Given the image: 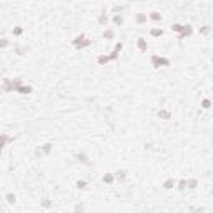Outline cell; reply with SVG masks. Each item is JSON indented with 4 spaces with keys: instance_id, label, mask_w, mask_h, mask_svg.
Listing matches in <instances>:
<instances>
[{
    "instance_id": "cell-13",
    "label": "cell",
    "mask_w": 213,
    "mask_h": 213,
    "mask_svg": "<svg viewBox=\"0 0 213 213\" xmlns=\"http://www.w3.org/2000/svg\"><path fill=\"white\" fill-rule=\"evenodd\" d=\"M135 22H137V23H145V22H146V13H137V15H135Z\"/></svg>"
},
{
    "instance_id": "cell-24",
    "label": "cell",
    "mask_w": 213,
    "mask_h": 213,
    "mask_svg": "<svg viewBox=\"0 0 213 213\" xmlns=\"http://www.w3.org/2000/svg\"><path fill=\"white\" fill-rule=\"evenodd\" d=\"M77 188H80V190H85V188H87V182L78 180V182H77Z\"/></svg>"
},
{
    "instance_id": "cell-3",
    "label": "cell",
    "mask_w": 213,
    "mask_h": 213,
    "mask_svg": "<svg viewBox=\"0 0 213 213\" xmlns=\"http://www.w3.org/2000/svg\"><path fill=\"white\" fill-rule=\"evenodd\" d=\"M192 33H193L192 25H185V27H183V30H182V32H180V33L177 35V38H178V40H183V38H187V37H190Z\"/></svg>"
},
{
    "instance_id": "cell-28",
    "label": "cell",
    "mask_w": 213,
    "mask_h": 213,
    "mask_svg": "<svg viewBox=\"0 0 213 213\" xmlns=\"http://www.w3.org/2000/svg\"><path fill=\"white\" fill-rule=\"evenodd\" d=\"M200 33H202V35H207V33H210V25H205L202 30H200Z\"/></svg>"
},
{
    "instance_id": "cell-22",
    "label": "cell",
    "mask_w": 213,
    "mask_h": 213,
    "mask_svg": "<svg viewBox=\"0 0 213 213\" xmlns=\"http://www.w3.org/2000/svg\"><path fill=\"white\" fill-rule=\"evenodd\" d=\"M183 27H185V25H182V23H173V25H172V32H177V33H180V32L183 30Z\"/></svg>"
},
{
    "instance_id": "cell-4",
    "label": "cell",
    "mask_w": 213,
    "mask_h": 213,
    "mask_svg": "<svg viewBox=\"0 0 213 213\" xmlns=\"http://www.w3.org/2000/svg\"><path fill=\"white\" fill-rule=\"evenodd\" d=\"M2 90H4V92H15L13 80H10V78H5V80H4V85H2Z\"/></svg>"
},
{
    "instance_id": "cell-31",
    "label": "cell",
    "mask_w": 213,
    "mask_h": 213,
    "mask_svg": "<svg viewBox=\"0 0 213 213\" xmlns=\"http://www.w3.org/2000/svg\"><path fill=\"white\" fill-rule=\"evenodd\" d=\"M42 205H43V207H45V208H48V207H50V202H48L47 198H45V200L42 202Z\"/></svg>"
},
{
    "instance_id": "cell-6",
    "label": "cell",
    "mask_w": 213,
    "mask_h": 213,
    "mask_svg": "<svg viewBox=\"0 0 213 213\" xmlns=\"http://www.w3.org/2000/svg\"><path fill=\"white\" fill-rule=\"evenodd\" d=\"M137 45H138V50H140V52H146V47H148V43H146V40L143 38V37H140V38L137 40Z\"/></svg>"
},
{
    "instance_id": "cell-21",
    "label": "cell",
    "mask_w": 213,
    "mask_h": 213,
    "mask_svg": "<svg viewBox=\"0 0 213 213\" xmlns=\"http://www.w3.org/2000/svg\"><path fill=\"white\" fill-rule=\"evenodd\" d=\"M115 37V32L113 30H105L103 32V38H107V40H112Z\"/></svg>"
},
{
    "instance_id": "cell-23",
    "label": "cell",
    "mask_w": 213,
    "mask_h": 213,
    "mask_svg": "<svg viewBox=\"0 0 213 213\" xmlns=\"http://www.w3.org/2000/svg\"><path fill=\"white\" fill-rule=\"evenodd\" d=\"M5 198H7V202L8 203H15V200H17V197L13 195V193H7Z\"/></svg>"
},
{
    "instance_id": "cell-25",
    "label": "cell",
    "mask_w": 213,
    "mask_h": 213,
    "mask_svg": "<svg viewBox=\"0 0 213 213\" xmlns=\"http://www.w3.org/2000/svg\"><path fill=\"white\" fill-rule=\"evenodd\" d=\"M185 188H187V180H180V182H178V190H185Z\"/></svg>"
},
{
    "instance_id": "cell-10",
    "label": "cell",
    "mask_w": 213,
    "mask_h": 213,
    "mask_svg": "<svg viewBox=\"0 0 213 213\" xmlns=\"http://www.w3.org/2000/svg\"><path fill=\"white\" fill-rule=\"evenodd\" d=\"M10 142H13V137H8L7 133H4V135H2V146H7Z\"/></svg>"
},
{
    "instance_id": "cell-7",
    "label": "cell",
    "mask_w": 213,
    "mask_h": 213,
    "mask_svg": "<svg viewBox=\"0 0 213 213\" xmlns=\"http://www.w3.org/2000/svg\"><path fill=\"white\" fill-rule=\"evenodd\" d=\"M75 156L78 158V161H82V163H85V165H92V161L88 160V156H87V155H83V153H77Z\"/></svg>"
},
{
    "instance_id": "cell-17",
    "label": "cell",
    "mask_w": 213,
    "mask_h": 213,
    "mask_svg": "<svg viewBox=\"0 0 213 213\" xmlns=\"http://www.w3.org/2000/svg\"><path fill=\"white\" fill-rule=\"evenodd\" d=\"M173 187H175V180H173V178H168V180L163 183V188H165V190H170V188H173Z\"/></svg>"
},
{
    "instance_id": "cell-19",
    "label": "cell",
    "mask_w": 213,
    "mask_h": 213,
    "mask_svg": "<svg viewBox=\"0 0 213 213\" xmlns=\"http://www.w3.org/2000/svg\"><path fill=\"white\" fill-rule=\"evenodd\" d=\"M52 143H45V145H42V150H43V155H48L50 151H52Z\"/></svg>"
},
{
    "instance_id": "cell-1",
    "label": "cell",
    "mask_w": 213,
    "mask_h": 213,
    "mask_svg": "<svg viewBox=\"0 0 213 213\" xmlns=\"http://www.w3.org/2000/svg\"><path fill=\"white\" fill-rule=\"evenodd\" d=\"M150 62H151V65H153L155 68L170 67V60H168V58H165V57H158V55H151Z\"/></svg>"
},
{
    "instance_id": "cell-14",
    "label": "cell",
    "mask_w": 213,
    "mask_h": 213,
    "mask_svg": "<svg viewBox=\"0 0 213 213\" xmlns=\"http://www.w3.org/2000/svg\"><path fill=\"white\" fill-rule=\"evenodd\" d=\"M113 23H115L117 27L123 25V15H120V13H117V15L113 17Z\"/></svg>"
},
{
    "instance_id": "cell-26",
    "label": "cell",
    "mask_w": 213,
    "mask_h": 213,
    "mask_svg": "<svg viewBox=\"0 0 213 213\" xmlns=\"http://www.w3.org/2000/svg\"><path fill=\"white\" fill-rule=\"evenodd\" d=\"M27 50H28L27 47H17V48H15V52L18 53V55H23V53H25Z\"/></svg>"
},
{
    "instance_id": "cell-32",
    "label": "cell",
    "mask_w": 213,
    "mask_h": 213,
    "mask_svg": "<svg viewBox=\"0 0 213 213\" xmlns=\"http://www.w3.org/2000/svg\"><path fill=\"white\" fill-rule=\"evenodd\" d=\"M212 62H213V58H212Z\"/></svg>"
},
{
    "instance_id": "cell-15",
    "label": "cell",
    "mask_w": 213,
    "mask_h": 213,
    "mask_svg": "<svg viewBox=\"0 0 213 213\" xmlns=\"http://www.w3.org/2000/svg\"><path fill=\"white\" fill-rule=\"evenodd\" d=\"M148 18L153 22H160L161 20V13H158V12H151L150 15H148Z\"/></svg>"
},
{
    "instance_id": "cell-12",
    "label": "cell",
    "mask_w": 213,
    "mask_h": 213,
    "mask_svg": "<svg viewBox=\"0 0 213 213\" xmlns=\"http://www.w3.org/2000/svg\"><path fill=\"white\" fill-rule=\"evenodd\" d=\"M197 185H198V180H197V178H190V180H187V188H190V190L197 188Z\"/></svg>"
},
{
    "instance_id": "cell-9",
    "label": "cell",
    "mask_w": 213,
    "mask_h": 213,
    "mask_svg": "<svg viewBox=\"0 0 213 213\" xmlns=\"http://www.w3.org/2000/svg\"><path fill=\"white\" fill-rule=\"evenodd\" d=\"M158 117L163 118V120H170L172 118V113H170L168 110H160V112H158Z\"/></svg>"
},
{
    "instance_id": "cell-2",
    "label": "cell",
    "mask_w": 213,
    "mask_h": 213,
    "mask_svg": "<svg viewBox=\"0 0 213 213\" xmlns=\"http://www.w3.org/2000/svg\"><path fill=\"white\" fill-rule=\"evenodd\" d=\"M90 43H92V40H90V38H87L85 35H78V37H75V40H73V45H75V48H77V50L88 47Z\"/></svg>"
},
{
    "instance_id": "cell-18",
    "label": "cell",
    "mask_w": 213,
    "mask_h": 213,
    "mask_svg": "<svg viewBox=\"0 0 213 213\" xmlns=\"http://www.w3.org/2000/svg\"><path fill=\"white\" fill-rule=\"evenodd\" d=\"M115 177L123 182L125 178H127V172H125V170H117V172H115Z\"/></svg>"
},
{
    "instance_id": "cell-30",
    "label": "cell",
    "mask_w": 213,
    "mask_h": 213,
    "mask_svg": "<svg viewBox=\"0 0 213 213\" xmlns=\"http://www.w3.org/2000/svg\"><path fill=\"white\" fill-rule=\"evenodd\" d=\"M13 33H15V35H20V33H22V28H20V27L13 28Z\"/></svg>"
},
{
    "instance_id": "cell-27",
    "label": "cell",
    "mask_w": 213,
    "mask_h": 213,
    "mask_svg": "<svg viewBox=\"0 0 213 213\" xmlns=\"http://www.w3.org/2000/svg\"><path fill=\"white\" fill-rule=\"evenodd\" d=\"M202 107H203V108H210V107H212V102H210L208 98H205L202 102Z\"/></svg>"
},
{
    "instance_id": "cell-5",
    "label": "cell",
    "mask_w": 213,
    "mask_h": 213,
    "mask_svg": "<svg viewBox=\"0 0 213 213\" xmlns=\"http://www.w3.org/2000/svg\"><path fill=\"white\" fill-rule=\"evenodd\" d=\"M17 93H22V95H27V93H32V87L30 85H23L22 83L20 87H17V90H15Z\"/></svg>"
},
{
    "instance_id": "cell-16",
    "label": "cell",
    "mask_w": 213,
    "mask_h": 213,
    "mask_svg": "<svg viewBox=\"0 0 213 213\" xmlns=\"http://www.w3.org/2000/svg\"><path fill=\"white\" fill-rule=\"evenodd\" d=\"M102 180H103V183H113L115 177L112 175V173H105L103 177H102Z\"/></svg>"
},
{
    "instance_id": "cell-8",
    "label": "cell",
    "mask_w": 213,
    "mask_h": 213,
    "mask_svg": "<svg viewBox=\"0 0 213 213\" xmlns=\"http://www.w3.org/2000/svg\"><path fill=\"white\" fill-rule=\"evenodd\" d=\"M98 23H100V25H107V23H108V15H107L105 12H102V13H100V17H98Z\"/></svg>"
},
{
    "instance_id": "cell-20",
    "label": "cell",
    "mask_w": 213,
    "mask_h": 213,
    "mask_svg": "<svg viewBox=\"0 0 213 213\" xmlns=\"http://www.w3.org/2000/svg\"><path fill=\"white\" fill-rule=\"evenodd\" d=\"M150 35L151 37H161V35H163V30H161V28H151Z\"/></svg>"
},
{
    "instance_id": "cell-29",
    "label": "cell",
    "mask_w": 213,
    "mask_h": 213,
    "mask_svg": "<svg viewBox=\"0 0 213 213\" xmlns=\"http://www.w3.org/2000/svg\"><path fill=\"white\" fill-rule=\"evenodd\" d=\"M7 45H8V40H7V38H5V37H4V38H2V47H4V48H5V47H7Z\"/></svg>"
},
{
    "instance_id": "cell-11",
    "label": "cell",
    "mask_w": 213,
    "mask_h": 213,
    "mask_svg": "<svg viewBox=\"0 0 213 213\" xmlns=\"http://www.w3.org/2000/svg\"><path fill=\"white\" fill-rule=\"evenodd\" d=\"M97 62H98V65H105V63L112 62V60H110V57H108V55H100V57L97 58Z\"/></svg>"
}]
</instances>
